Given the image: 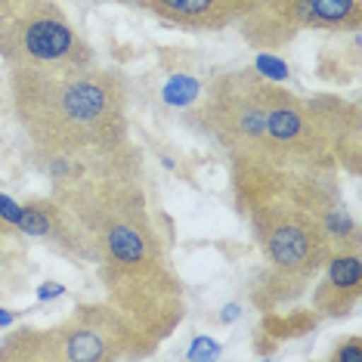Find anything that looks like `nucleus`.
Returning <instances> with one entry per match:
<instances>
[{"mask_svg": "<svg viewBox=\"0 0 362 362\" xmlns=\"http://www.w3.org/2000/svg\"><path fill=\"white\" fill-rule=\"evenodd\" d=\"M115 4H136V0H115Z\"/></svg>", "mask_w": 362, "mask_h": 362, "instance_id": "nucleus-19", "label": "nucleus"}, {"mask_svg": "<svg viewBox=\"0 0 362 362\" xmlns=\"http://www.w3.org/2000/svg\"><path fill=\"white\" fill-rule=\"evenodd\" d=\"M217 356H220V344L214 341L211 334L192 337V344H189V350H186V359H192V362H208V359H217Z\"/></svg>", "mask_w": 362, "mask_h": 362, "instance_id": "nucleus-12", "label": "nucleus"}, {"mask_svg": "<svg viewBox=\"0 0 362 362\" xmlns=\"http://www.w3.org/2000/svg\"><path fill=\"white\" fill-rule=\"evenodd\" d=\"M332 362H350V359H362V341L356 334L350 337H341L337 341V347L332 350V356H328Z\"/></svg>", "mask_w": 362, "mask_h": 362, "instance_id": "nucleus-13", "label": "nucleus"}, {"mask_svg": "<svg viewBox=\"0 0 362 362\" xmlns=\"http://www.w3.org/2000/svg\"><path fill=\"white\" fill-rule=\"evenodd\" d=\"M238 316H242V303H226V307L220 310V322L223 325H233Z\"/></svg>", "mask_w": 362, "mask_h": 362, "instance_id": "nucleus-16", "label": "nucleus"}, {"mask_svg": "<svg viewBox=\"0 0 362 362\" xmlns=\"http://www.w3.org/2000/svg\"><path fill=\"white\" fill-rule=\"evenodd\" d=\"M269 87L273 81L260 78L254 69L223 71L189 109V124L214 139L229 158H263Z\"/></svg>", "mask_w": 362, "mask_h": 362, "instance_id": "nucleus-4", "label": "nucleus"}, {"mask_svg": "<svg viewBox=\"0 0 362 362\" xmlns=\"http://www.w3.org/2000/svg\"><path fill=\"white\" fill-rule=\"evenodd\" d=\"M242 25H263L267 37H288L294 31H359L362 0H267Z\"/></svg>", "mask_w": 362, "mask_h": 362, "instance_id": "nucleus-7", "label": "nucleus"}, {"mask_svg": "<svg viewBox=\"0 0 362 362\" xmlns=\"http://www.w3.org/2000/svg\"><path fill=\"white\" fill-rule=\"evenodd\" d=\"M16 121L37 161L90 164L130 149L127 87L115 71L90 65L10 69Z\"/></svg>", "mask_w": 362, "mask_h": 362, "instance_id": "nucleus-3", "label": "nucleus"}, {"mask_svg": "<svg viewBox=\"0 0 362 362\" xmlns=\"http://www.w3.org/2000/svg\"><path fill=\"white\" fill-rule=\"evenodd\" d=\"M202 93H204V84L195 75H189V71H174V75H168L161 84V103L170 105V109H180V112L192 109V105L202 100Z\"/></svg>", "mask_w": 362, "mask_h": 362, "instance_id": "nucleus-10", "label": "nucleus"}, {"mask_svg": "<svg viewBox=\"0 0 362 362\" xmlns=\"http://www.w3.org/2000/svg\"><path fill=\"white\" fill-rule=\"evenodd\" d=\"M19 217H22V204L16 202L13 195L0 192V223H6L16 233V223H19Z\"/></svg>", "mask_w": 362, "mask_h": 362, "instance_id": "nucleus-14", "label": "nucleus"}, {"mask_svg": "<svg viewBox=\"0 0 362 362\" xmlns=\"http://www.w3.org/2000/svg\"><path fill=\"white\" fill-rule=\"evenodd\" d=\"M267 0H136L161 25L180 31H223L254 16Z\"/></svg>", "mask_w": 362, "mask_h": 362, "instance_id": "nucleus-8", "label": "nucleus"}, {"mask_svg": "<svg viewBox=\"0 0 362 362\" xmlns=\"http://www.w3.org/2000/svg\"><path fill=\"white\" fill-rule=\"evenodd\" d=\"M53 199L84 229L100 267L105 300L127 313L152 337L164 341L183 319V282L168 254L143 180V158L130 149L75 164L53 183Z\"/></svg>", "mask_w": 362, "mask_h": 362, "instance_id": "nucleus-1", "label": "nucleus"}, {"mask_svg": "<svg viewBox=\"0 0 362 362\" xmlns=\"http://www.w3.org/2000/svg\"><path fill=\"white\" fill-rule=\"evenodd\" d=\"M69 291L62 282H40L37 285V300L40 303H47V300H56V298H62V294Z\"/></svg>", "mask_w": 362, "mask_h": 362, "instance_id": "nucleus-15", "label": "nucleus"}, {"mask_svg": "<svg viewBox=\"0 0 362 362\" xmlns=\"http://www.w3.org/2000/svg\"><path fill=\"white\" fill-rule=\"evenodd\" d=\"M47 362H115L139 359L155 341L115 303H81L65 322L40 332Z\"/></svg>", "mask_w": 362, "mask_h": 362, "instance_id": "nucleus-6", "label": "nucleus"}, {"mask_svg": "<svg viewBox=\"0 0 362 362\" xmlns=\"http://www.w3.org/2000/svg\"><path fill=\"white\" fill-rule=\"evenodd\" d=\"M362 291V257L359 245L353 248H337L328 254L322 279L313 288V310L328 319H344L356 307Z\"/></svg>", "mask_w": 362, "mask_h": 362, "instance_id": "nucleus-9", "label": "nucleus"}, {"mask_svg": "<svg viewBox=\"0 0 362 362\" xmlns=\"http://www.w3.org/2000/svg\"><path fill=\"white\" fill-rule=\"evenodd\" d=\"M6 235H13V229L10 226H6V223H0V242H4V238Z\"/></svg>", "mask_w": 362, "mask_h": 362, "instance_id": "nucleus-18", "label": "nucleus"}, {"mask_svg": "<svg viewBox=\"0 0 362 362\" xmlns=\"http://www.w3.org/2000/svg\"><path fill=\"white\" fill-rule=\"evenodd\" d=\"M0 59L16 65H90L93 50L56 0H0Z\"/></svg>", "mask_w": 362, "mask_h": 362, "instance_id": "nucleus-5", "label": "nucleus"}, {"mask_svg": "<svg viewBox=\"0 0 362 362\" xmlns=\"http://www.w3.org/2000/svg\"><path fill=\"white\" fill-rule=\"evenodd\" d=\"M254 71H257L260 78L273 81V84H285V81L291 78L288 62L279 59V56H273V53H257V59H254Z\"/></svg>", "mask_w": 362, "mask_h": 362, "instance_id": "nucleus-11", "label": "nucleus"}, {"mask_svg": "<svg viewBox=\"0 0 362 362\" xmlns=\"http://www.w3.org/2000/svg\"><path fill=\"white\" fill-rule=\"evenodd\" d=\"M16 319H19V313L16 310H6V307H0V328H10Z\"/></svg>", "mask_w": 362, "mask_h": 362, "instance_id": "nucleus-17", "label": "nucleus"}, {"mask_svg": "<svg viewBox=\"0 0 362 362\" xmlns=\"http://www.w3.org/2000/svg\"><path fill=\"white\" fill-rule=\"evenodd\" d=\"M235 208L248 220L263 260L254 298L263 310L298 300L334 251L322 217L341 199L334 168H298L257 158H229Z\"/></svg>", "mask_w": 362, "mask_h": 362, "instance_id": "nucleus-2", "label": "nucleus"}]
</instances>
